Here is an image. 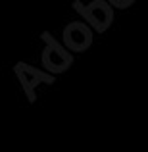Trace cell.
I'll return each instance as SVG.
<instances>
[]
</instances>
